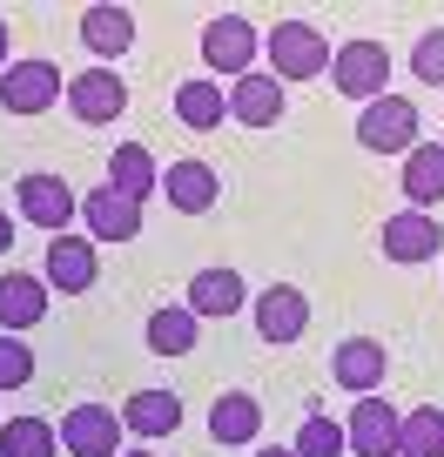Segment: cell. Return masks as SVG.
Returning a JSON list of instances; mask_svg holds the SVG:
<instances>
[{
    "mask_svg": "<svg viewBox=\"0 0 444 457\" xmlns=\"http://www.w3.org/2000/svg\"><path fill=\"white\" fill-rule=\"evenodd\" d=\"M398 188L411 195V209H438L444 202V142H417L411 155H404V175H398Z\"/></svg>",
    "mask_w": 444,
    "mask_h": 457,
    "instance_id": "17",
    "label": "cell"
},
{
    "mask_svg": "<svg viewBox=\"0 0 444 457\" xmlns=\"http://www.w3.org/2000/svg\"><path fill=\"white\" fill-rule=\"evenodd\" d=\"M256 47H263V34L249 28L243 14H215L209 28H202V61H209V74H230V81L256 74Z\"/></svg>",
    "mask_w": 444,
    "mask_h": 457,
    "instance_id": "4",
    "label": "cell"
},
{
    "mask_svg": "<svg viewBox=\"0 0 444 457\" xmlns=\"http://www.w3.org/2000/svg\"><path fill=\"white\" fill-rule=\"evenodd\" d=\"M357 142L371 148V155H411L417 148V101H404V95L371 101V108L357 114Z\"/></svg>",
    "mask_w": 444,
    "mask_h": 457,
    "instance_id": "5",
    "label": "cell"
},
{
    "mask_svg": "<svg viewBox=\"0 0 444 457\" xmlns=\"http://www.w3.org/2000/svg\"><path fill=\"white\" fill-rule=\"evenodd\" d=\"M283 108H289V95H283L276 74H243V81H230V114L243 129H276Z\"/></svg>",
    "mask_w": 444,
    "mask_h": 457,
    "instance_id": "15",
    "label": "cell"
},
{
    "mask_svg": "<svg viewBox=\"0 0 444 457\" xmlns=\"http://www.w3.org/2000/svg\"><path fill=\"white\" fill-rule=\"evenodd\" d=\"M398 424H404V417L390 411L384 397H364L357 411H350V424H344L350 457H398Z\"/></svg>",
    "mask_w": 444,
    "mask_h": 457,
    "instance_id": "13",
    "label": "cell"
},
{
    "mask_svg": "<svg viewBox=\"0 0 444 457\" xmlns=\"http://www.w3.org/2000/svg\"><path fill=\"white\" fill-rule=\"evenodd\" d=\"M34 377V350L21 337H7V329H0V390H21Z\"/></svg>",
    "mask_w": 444,
    "mask_h": 457,
    "instance_id": "29",
    "label": "cell"
},
{
    "mask_svg": "<svg viewBox=\"0 0 444 457\" xmlns=\"http://www.w3.org/2000/svg\"><path fill=\"white\" fill-rule=\"evenodd\" d=\"M330 81H337V95L350 101H384V81H390V47L384 41H344L337 54H330Z\"/></svg>",
    "mask_w": 444,
    "mask_h": 457,
    "instance_id": "2",
    "label": "cell"
},
{
    "mask_svg": "<svg viewBox=\"0 0 444 457\" xmlns=\"http://www.w3.org/2000/svg\"><path fill=\"white\" fill-rule=\"evenodd\" d=\"M303 329H310V296H303L297 283H270L256 296V337L283 350V343H297Z\"/></svg>",
    "mask_w": 444,
    "mask_h": 457,
    "instance_id": "12",
    "label": "cell"
},
{
    "mask_svg": "<svg viewBox=\"0 0 444 457\" xmlns=\"http://www.w3.org/2000/svg\"><path fill=\"white\" fill-rule=\"evenodd\" d=\"M121 108H129V81H115V68H81V74H68V114H74V121L101 129V121H115Z\"/></svg>",
    "mask_w": 444,
    "mask_h": 457,
    "instance_id": "9",
    "label": "cell"
},
{
    "mask_svg": "<svg viewBox=\"0 0 444 457\" xmlns=\"http://www.w3.org/2000/svg\"><path fill=\"white\" fill-rule=\"evenodd\" d=\"M61 451L68 457H121V411L108 403H74L61 417Z\"/></svg>",
    "mask_w": 444,
    "mask_h": 457,
    "instance_id": "7",
    "label": "cell"
},
{
    "mask_svg": "<svg viewBox=\"0 0 444 457\" xmlns=\"http://www.w3.org/2000/svg\"><path fill=\"white\" fill-rule=\"evenodd\" d=\"M81 41L95 47L101 61H121L135 47V14L129 7H88L81 14Z\"/></svg>",
    "mask_w": 444,
    "mask_h": 457,
    "instance_id": "23",
    "label": "cell"
},
{
    "mask_svg": "<svg viewBox=\"0 0 444 457\" xmlns=\"http://www.w3.org/2000/svg\"><path fill=\"white\" fill-rule=\"evenodd\" d=\"M196 329H202V316L188 310V303L155 310L148 316V350H155V357H188V350H196Z\"/></svg>",
    "mask_w": 444,
    "mask_h": 457,
    "instance_id": "25",
    "label": "cell"
},
{
    "mask_svg": "<svg viewBox=\"0 0 444 457\" xmlns=\"http://www.w3.org/2000/svg\"><path fill=\"white\" fill-rule=\"evenodd\" d=\"M7 249H14V215L0 209V256H7Z\"/></svg>",
    "mask_w": 444,
    "mask_h": 457,
    "instance_id": "31",
    "label": "cell"
},
{
    "mask_svg": "<svg viewBox=\"0 0 444 457\" xmlns=\"http://www.w3.org/2000/svg\"><path fill=\"white\" fill-rule=\"evenodd\" d=\"M222 114H230V95H222V81H182L175 87V121L196 135L222 129Z\"/></svg>",
    "mask_w": 444,
    "mask_h": 457,
    "instance_id": "24",
    "label": "cell"
},
{
    "mask_svg": "<svg viewBox=\"0 0 444 457\" xmlns=\"http://www.w3.org/2000/svg\"><path fill=\"white\" fill-rule=\"evenodd\" d=\"M68 95V74L54 68V61H7V81H0V108L7 114H47L54 101Z\"/></svg>",
    "mask_w": 444,
    "mask_h": 457,
    "instance_id": "3",
    "label": "cell"
},
{
    "mask_svg": "<svg viewBox=\"0 0 444 457\" xmlns=\"http://www.w3.org/2000/svg\"><path fill=\"white\" fill-rule=\"evenodd\" d=\"M47 316V276H0V329L21 337Z\"/></svg>",
    "mask_w": 444,
    "mask_h": 457,
    "instance_id": "21",
    "label": "cell"
},
{
    "mask_svg": "<svg viewBox=\"0 0 444 457\" xmlns=\"http://www.w3.org/2000/svg\"><path fill=\"white\" fill-rule=\"evenodd\" d=\"M297 457H344L350 444H344V424H330L323 411H310L303 417V430H297V444H289Z\"/></svg>",
    "mask_w": 444,
    "mask_h": 457,
    "instance_id": "28",
    "label": "cell"
},
{
    "mask_svg": "<svg viewBox=\"0 0 444 457\" xmlns=\"http://www.w3.org/2000/svg\"><path fill=\"white\" fill-rule=\"evenodd\" d=\"M95 283H101L95 236H54V243H47V289H61V296H88Z\"/></svg>",
    "mask_w": 444,
    "mask_h": 457,
    "instance_id": "11",
    "label": "cell"
},
{
    "mask_svg": "<svg viewBox=\"0 0 444 457\" xmlns=\"http://www.w3.org/2000/svg\"><path fill=\"white\" fill-rule=\"evenodd\" d=\"M121 457H148V451H121Z\"/></svg>",
    "mask_w": 444,
    "mask_h": 457,
    "instance_id": "34",
    "label": "cell"
},
{
    "mask_svg": "<svg viewBox=\"0 0 444 457\" xmlns=\"http://www.w3.org/2000/svg\"><path fill=\"white\" fill-rule=\"evenodd\" d=\"M121 430H135V437H175L182 430V397L175 390H135L121 403Z\"/></svg>",
    "mask_w": 444,
    "mask_h": 457,
    "instance_id": "18",
    "label": "cell"
},
{
    "mask_svg": "<svg viewBox=\"0 0 444 457\" xmlns=\"http://www.w3.org/2000/svg\"><path fill=\"white\" fill-rule=\"evenodd\" d=\"M249 303V283L222 262V270H196L188 276V310L196 316H236Z\"/></svg>",
    "mask_w": 444,
    "mask_h": 457,
    "instance_id": "19",
    "label": "cell"
},
{
    "mask_svg": "<svg viewBox=\"0 0 444 457\" xmlns=\"http://www.w3.org/2000/svg\"><path fill=\"white\" fill-rule=\"evenodd\" d=\"M108 188H121L129 202L162 195V169H155V155H148L142 142H121L115 155H108Z\"/></svg>",
    "mask_w": 444,
    "mask_h": 457,
    "instance_id": "22",
    "label": "cell"
},
{
    "mask_svg": "<svg viewBox=\"0 0 444 457\" xmlns=\"http://www.w3.org/2000/svg\"><path fill=\"white\" fill-rule=\"evenodd\" d=\"M162 195H169V209H182V215H209L215 195H222V175H215L209 162H169Z\"/></svg>",
    "mask_w": 444,
    "mask_h": 457,
    "instance_id": "16",
    "label": "cell"
},
{
    "mask_svg": "<svg viewBox=\"0 0 444 457\" xmlns=\"http://www.w3.org/2000/svg\"><path fill=\"white\" fill-rule=\"evenodd\" d=\"M209 437L215 444H256L263 437V403L249 390H222L209 403Z\"/></svg>",
    "mask_w": 444,
    "mask_h": 457,
    "instance_id": "20",
    "label": "cell"
},
{
    "mask_svg": "<svg viewBox=\"0 0 444 457\" xmlns=\"http://www.w3.org/2000/svg\"><path fill=\"white\" fill-rule=\"evenodd\" d=\"M256 457H297V451H276V444H270V451H256Z\"/></svg>",
    "mask_w": 444,
    "mask_h": 457,
    "instance_id": "33",
    "label": "cell"
},
{
    "mask_svg": "<svg viewBox=\"0 0 444 457\" xmlns=\"http://www.w3.org/2000/svg\"><path fill=\"white\" fill-rule=\"evenodd\" d=\"M330 377H337V390H350V397H377L384 377H390V350L377 337H344L337 357H330Z\"/></svg>",
    "mask_w": 444,
    "mask_h": 457,
    "instance_id": "8",
    "label": "cell"
},
{
    "mask_svg": "<svg viewBox=\"0 0 444 457\" xmlns=\"http://www.w3.org/2000/svg\"><path fill=\"white\" fill-rule=\"evenodd\" d=\"M61 451V430L47 417H7L0 424V457H54Z\"/></svg>",
    "mask_w": 444,
    "mask_h": 457,
    "instance_id": "26",
    "label": "cell"
},
{
    "mask_svg": "<svg viewBox=\"0 0 444 457\" xmlns=\"http://www.w3.org/2000/svg\"><path fill=\"white\" fill-rule=\"evenodd\" d=\"M7 34H14V28H7V21H0V68H7Z\"/></svg>",
    "mask_w": 444,
    "mask_h": 457,
    "instance_id": "32",
    "label": "cell"
},
{
    "mask_svg": "<svg viewBox=\"0 0 444 457\" xmlns=\"http://www.w3.org/2000/svg\"><path fill=\"white\" fill-rule=\"evenodd\" d=\"M398 457H444V411L438 403H417L398 424Z\"/></svg>",
    "mask_w": 444,
    "mask_h": 457,
    "instance_id": "27",
    "label": "cell"
},
{
    "mask_svg": "<svg viewBox=\"0 0 444 457\" xmlns=\"http://www.w3.org/2000/svg\"><path fill=\"white\" fill-rule=\"evenodd\" d=\"M411 74H417V81H431V87L444 81V28H424V34H417V47H411Z\"/></svg>",
    "mask_w": 444,
    "mask_h": 457,
    "instance_id": "30",
    "label": "cell"
},
{
    "mask_svg": "<svg viewBox=\"0 0 444 457\" xmlns=\"http://www.w3.org/2000/svg\"><path fill=\"white\" fill-rule=\"evenodd\" d=\"M81 222H88L95 243H135L142 236V202H129L121 188H95L81 202Z\"/></svg>",
    "mask_w": 444,
    "mask_h": 457,
    "instance_id": "14",
    "label": "cell"
},
{
    "mask_svg": "<svg viewBox=\"0 0 444 457\" xmlns=\"http://www.w3.org/2000/svg\"><path fill=\"white\" fill-rule=\"evenodd\" d=\"M377 249H384L390 262H431V256L444 249V228H438V215L404 209V215H384V228H377Z\"/></svg>",
    "mask_w": 444,
    "mask_h": 457,
    "instance_id": "10",
    "label": "cell"
},
{
    "mask_svg": "<svg viewBox=\"0 0 444 457\" xmlns=\"http://www.w3.org/2000/svg\"><path fill=\"white\" fill-rule=\"evenodd\" d=\"M14 209L28 215L34 228H47V236H68V222L81 215V202H74V188L61 182V175L34 169V175H21V182H14Z\"/></svg>",
    "mask_w": 444,
    "mask_h": 457,
    "instance_id": "6",
    "label": "cell"
},
{
    "mask_svg": "<svg viewBox=\"0 0 444 457\" xmlns=\"http://www.w3.org/2000/svg\"><path fill=\"white\" fill-rule=\"evenodd\" d=\"M263 47H270L276 81H316V74H330V41L310 21H276V28L263 34Z\"/></svg>",
    "mask_w": 444,
    "mask_h": 457,
    "instance_id": "1",
    "label": "cell"
}]
</instances>
